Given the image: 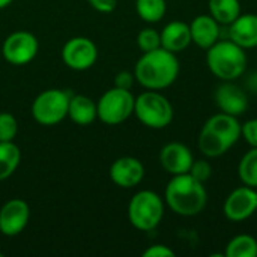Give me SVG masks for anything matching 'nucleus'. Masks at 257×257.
Returning a JSON list of instances; mask_svg holds the SVG:
<instances>
[{"label": "nucleus", "instance_id": "f257e3e1", "mask_svg": "<svg viewBox=\"0 0 257 257\" xmlns=\"http://www.w3.org/2000/svg\"><path fill=\"white\" fill-rule=\"evenodd\" d=\"M179 71L176 54L160 47L142 54L134 66V77L148 90H164L178 80Z\"/></svg>", "mask_w": 257, "mask_h": 257}, {"label": "nucleus", "instance_id": "f03ea898", "mask_svg": "<svg viewBox=\"0 0 257 257\" xmlns=\"http://www.w3.org/2000/svg\"><path fill=\"white\" fill-rule=\"evenodd\" d=\"M164 203L181 217H194L206 208L208 191L203 182L190 173L175 175L166 185Z\"/></svg>", "mask_w": 257, "mask_h": 257}, {"label": "nucleus", "instance_id": "7ed1b4c3", "mask_svg": "<svg viewBox=\"0 0 257 257\" xmlns=\"http://www.w3.org/2000/svg\"><path fill=\"white\" fill-rule=\"evenodd\" d=\"M241 139V122L236 116L217 113L202 126L197 146L206 158H218L229 152Z\"/></svg>", "mask_w": 257, "mask_h": 257}, {"label": "nucleus", "instance_id": "20e7f679", "mask_svg": "<svg viewBox=\"0 0 257 257\" xmlns=\"http://www.w3.org/2000/svg\"><path fill=\"white\" fill-rule=\"evenodd\" d=\"M247 53L233 41L220 39L206 50L208 69L221 81H235L247 71Z\"/></svg>", "mask_w": 257, "mask_h": 257}, {"label": "nucleus", "instance_id": "39448f33", "mask_svg": "<svg viewBox=\"0 0 257 257\" xmlns=\"http://www.w3.org/2000/svg\"><path fill=\"white\" fill-rule=\"evenodd\" d=\"M164 209V199L158 193L152 190H142L136 193L128 203V220L134 229L140 232H151L161 224Z\"/></svg>", "mask_w": 257, "mask_h": 257}, {"label": "nucleus", "instance_id": "423d86ee", "mask_svg": "<svg viewBox=\"0 0 257 257\" xmlns=\"http://www.w3.org/2000/svg\"><path fill=\"white\" fill-rule=\"evenodd\" d=\"M134 114L145 126L151 130L167 128L175 117L172 102L160 90L148 89L136 96Z\"/></svg>", "mask_w": 257, "mask_h": 257}, {"label": "nucleus", "instance_id": "0eeeda50", "mask_svg": "<svg viewBox=\"0 0 257 257\" xmlns=\"http://www.w3.org/2000/svg\"><path fill=\"white\" fill-rule=\"evenodd\" d=\"M136 96L131 90L111 87L101 95L96 102L98 119L110 126L120 125L134 114Z\"/></svg>", "mask_w": 257, "mask_h": 257}, {"label": "nucleus", "instance_id": "6e6552de", "mask_svg": "<svg viewBox=\"0 0 257 257\" xmlns=\"http://www.w3.org/2000/svg\"><path fill=\"white\" fill-rule=\"evenodd\" d=\"M71 93L60 89H47L32 102L33 119L44 126H53L68 117Z\"/></svg>", "mask_w": 257, "mask_h": 257}, {"label": "nucleus", "instance_id": "1a4fd4ad", "mask_svg": "<svg viewBox=\"0 0 257 257\" xmlns=\"http://www.w3.org/2000/svg\"><path fill=\"white\" fill-rule=\"evenodd\" d=\"M39 51L38 38L26 30L12 32L2 45L3 59L14 66H24L30 63Z\"/></svg>", "mask_w": 257, "mask_h": 257}, {"label": "nucleus", "instance_id": "9d476101", "mask_svg": "<svg viewBox=\"0 0 257 257\" xmlns=\"http://www.w3.org/2000/svg\"><path fill=\"white\" fill-rule=\"evenodd\" d=\"M98 48L95 42L86 36H74L68 39L62 48L63 63L74 71H86L95 65Z\"/></svg>", "mask_w": 257, "mask_h": 257}, {"label": "nucleus", "instance_id": "9b49d317", "mask_svg": "<svg viewBox=\"0 0 257 257\" xmlns=\"http://www.w3.org/2000/svg\"><path fill=\"white\" fill-rule=\"evenodd\" d=\"M254 212H257V188L247 185L230 191L223 205V214L232 223H242Z\"/></svg>", "mask_w": 257, "mask_h": 257}, {"label": "nucleus", "instance_id": "f8f14e48", "mask_svg": "<svg viewBox=\"0 0 257 257\" xmlns=\"http://www.w3.org/2000/svg\"><path fill=\"white\" fill-rule=\"evenodd\" d=\"M30 208L23 199H11L0 209V233L5 236L20 235L29 224Z\"/></svg>", "mask_w": 257, "mask_h": 257}, {"label": "nucleus", "instance_id": "ddd939ff", "mask_svg": "<svg viewBox=\"0 0 257 257\" xmlns=\"http://www.w3.org/2000/svg\"><path fill=\"white\" fill-rule=\"evenodd\" d=\"M145 166L136 157H120L114 160L110 166L108 176L114 185L119 188H134L145 178Z\"/></svg>", "mask_w": 257, "mask_h": 257}, {"label": "nucleus", "instance_id": "4468645a", "mask_svg": "<svg viewBox=\"0 0 257 257\" xmlns=\"http://www.w3.org/2000/svg\"><path fill=\"white\" fill-rule=\"evenodd\" d=\"M194 161L191 149L181 142H170L160 151V164L170 175L188 173Z\"/></svg>", "mask_w": 257, "mask_h": 257}, {"label": "nucleus", "instance_id": "2eb2a0df", "mask_svg": "<svg viewBox=\"0 0 257 257\" xmlns=\"http://www.w3.org/2000/svg\"><path fill=\"white\" fill-rule=\"evenodd\" d=\"M215 104L220 111L239 117L248 108V96L233 81H223L215 90Z\"/></svg>", "mask_w": 257, "mask_h": 257}, {"label": "nucleus", "instance_id": "dca6fc26", "mask_svg": "<svg viewBox=\"0 0 257 257\" xmlns=\"http://www.w3.org/2000/svg\"><path fill=\"white\" fill-rule=\"evenodd\" d=\"M190 32L191 42L202 50L211 48L217 41L221 39V24L211 14L194 17L190 23Z\"/></svg>", "mask_w": 257, "mask_h": 257}, {"label": "nucleus", "instance_id": "f3484780", "mask_svg": "<svg viewBox=\"0 0 257 257\" xmlns=\"http://www.w3.org/2000/svg\"><path fill=\"white\" fill-rule=\"evenodd\" d=\"M227 38L244 50L257 48V14H241L227 26Z\"/></svg>", "mask_w": 257, "mask_h": 257}, {"label": "nucleus", "instance_id": "a211bd4d", "mask_svg": "<svg viewBox=\"0 0 257 257\" xmlns=\"http://www.w3.org/2000/svg\"><path fill=\"white\" fill-rule=\"evenodd\" d=\"M160 36H161V47L175 54L184 51L193 44L190 24L179 20L167 23L160 32Z\"/></svg>", "mask_w": 257, "mask_h": 257}, {"label": "nucleus", "instance_id": "6ab92c4d", "mask_svg": "<svg viewBox=\"0 0 257 257\" xmlns=\"http://www.w3.org/2000/svg\"><path fill=\"white\" fill-rule=\"evenodd\" d=\"M68 117L80 126L92 125L98 119L96 102L86 95H71Z\"/></svg>", "mask_w": 257, "mask_h": 257}, {"label": "nucleus", "instance_id": "aec40b11", "mask_svg": "<svg viewBox=\"0 0 257 257\" xmlns=\"http://www.w3.org/2000/svg\"><path fill=\"white\" fill-rule=\"evenodd\" d=\"M208 8H209V14L221 26H229L241 15L239 0H209Z\"/></svg>", "mask_w": 257, "mask_h": 257}, {"label": "nucleus", "instance_id": "412c9836", "mask_svg": "<svg viewBox=\"0 0 257 257\" xmlns=\"http://www.w3.org/2000/svg\"><path fill=\"white\" fill-rule=\"evenodd\" d=\"M21 161V151L14 142H0V182L11 178Z\"/></svg>", "mask_w": 257, "mask_h": 257}, {"label": "nucleus", "instance_id": "4be33fe9", "mask_svg": "<svg viewBox=\"0 0 257 257\" xmlns=\"http://www.w3.org/2000/svg\"><path fill=\"white\" fill-rule=\"evenodd\" d=\"M226 257H257V239L251 235L242 233L233 236L226 245Z\"/></svg>", "mask_w": 257, "mask_h": 257}, {"label": "nucleus", "instance_id": "5701e85b", "mask_svg": "<svg viewBox=\"0 0 257 257\" xmlns=\"http://www.w3.org/2000/svg\"><path fill=\"white\" fill-rule=\"evenodd\" d=\"M238 176L242 185L257 188V148L247 151L238 164Z\"/></svg>", "mask_w": 257, "mask_h": 257}, {"label": "nucleus", "instance_id": "b1692460", "mask_svg": "<svg viewBox=\"0 0 257 257\" xmlns=\"http://www.w3.org/2000/svg\"><path fill=\"white\" fill-rule=\"evenodd\" d=\"M136 11L146 23H158L164 18L167 11L166 0H136Z\"/></svg>", "mask_w": 257, "mask_h": 257}, {"label": "nucleus", "instance_id": "393cba45", "mask_svg": "<svg viewBox=\"0 0 257 257\" xmlns=\"http://www.w3.org/2000/svg\"><path fill=\"white\" fill-rule=\"evenodd\" d=\"M137 45H139V48L143 53H148V51L160 48L161 47L160 32L155 30V29H151V27L140 30L139 35H137Z\"/></svg>", "mask_w": 257, "mask_h": 257}, {"label": "nucleus", "instance_id": "a878e982", "mask_svg": "<svg viewBox=\"0 0 257 257\" xmlns=\"http://www.w3.org/2000/svg\"><path fill=\"white\" fill-rule=\"evenodd\" d=\"M18 133V122L17 119L8 113H0V142H14Z\"/></svg>", "mask_w": 257, "mask_h": 257}, {"label": "nucleus", "instance_id": "bb28decb", "mask_svg": "<svg viewBox=\"0 0 257 257\" xmlns=\"http://www.w3.org/2000/svg\"><path fill=\"white\" fill-rule=\"evenodd\" d=\"M188 173L205 184L212 176V166L208 160H194Z\"/></svg>", "mask_w": 257, "mask_h": 257}, {"label": "nucleus", "instance_id": "cd10ccee", "mask_svg": "<svg viewBox=\"0 0 257 257\" xmlns=\"http://www.w3.org/2000/svg\"><path fill=\"white\" fill-rule=\"evenodd\" d=\"M241 139H244L250 148H257V117L241 123Z\"/></svg>", "mask_w": 257, "mask_h": 257}, {"label": "nucleus", "instance_id": "c85d7f7f", "mask_svg": "<svg viewBox=\"0 0 257 257\" xmlns=\"http://www.w3.org/2000/svg\"><path fill=\"white\" fill-rule=\"evenodd\" d=\"M175 251L164 245V244H154L149 245L145 251H143V257H173Z\"/></svg>", "mask_w": 257, "mask_h": 257}, {"label": "nucleus", "instance_id": "c756f323", "mask_svg": "<svg viewBox=\"0 0 257 257\" xmlns=\"http://www.w3.org/2000/svg\"><path fill=\"white\" fill-rule=\"evenodd\" d=\"M134 81H136L134 72H130V71H120L114 77V86L120 89H126V90L133 89Z\"/></svg>", "mask_w": 257, "mask_h": 257}, {"label": "nucleus", "instance_id": "7c9ffc66", "mask_svg": "<svg viewBox=\"0 0 257 257\" xmlns=\"http://www.w3.org/2000/svg\"><path fill=\"white\" fill-rule=\"evenodd\" d=\"M87 3L98 12L108 14L113 12L117 6V0H87Z\"/></svg>", "mask_w": 257, "mask_h": 257}, {"label": "nucleus", "instance_id": "2f4dec72", "mask_svg": "<svg viewBox=\"0 0 257 257\" xmlns=\"http://www.w3.org/2000/svg\"><path fill=\"white\" fill-rule=\"evenodd\" d=\"M247 87H248L251 92L257 93V72H253V74L248 77V80H247Z\"/></svg>", "mask_w": 257, "mask_h": 257}, {"label": "nucleus", "instance_id": "473e14b6", "mask_svg": "<svg viewBox=\"0 0 257 257\" xmlns=\"http://www.w3.org/2000/svg\"><path fill=\"white\" fill-rule=\"evenodd\" d=\"M12 2H14V0H0V9H3V8H6V6H9Z\"/></svg>", "mask_w": 257, "mask_h": 257}, {"label": "nucleus", "instance_id": "72a5a7b5", "mask_svg": "<svg viewBox=\"0 0 257 257\" xmlns=\"http://www.w3.org/2000/svg\"><path fill=\"white\" fill-rule=\"evenodd\" d=\"M2 256H3V254H2V253H0V257H2Z\"/></svg>", "mask_w": 257, "mask_h": 257}]
</instances>
